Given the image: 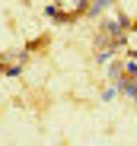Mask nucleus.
Returning a JSON list of instances; mask_svg holds the SVG:
<instances>
[{
    "label": "nucleus",
    "instance_id": "obj_1",
    "mask_svg": "<svg viewBox=\"0 0 137 146\" xmlns=\"http://www.w3.org/2000/svg\"><path fill=\"white\" fill-rule=\"evenodd\" d=\"M115 3V0H89V10H86V16H93V19H102V13Z\"/></svg>",
    "mask_w": 137,
    "mask_h": 146
},
{
    "label": "nucleus",
    "instance_id": "obj_2",
    "mask_svg": "<svg viewBox=\"0 0 137 146\" xmlns=\"http://www.w3.org/2000/svg\"><path fill=\"white\" fill-rule=\"evenodd\" d=\"M124 76V60H108V83H118Z\"/></svg>",
    "mask_w": 137,
    "mask_h": 146
},
{
    "label": "nucleus",
    "instance_id": "obj_3",
    "mask_svg": "<svg viewBox=\"0 0 137 146\" xmlns=\"http://www.w3.org/2000/svg\"><path fill=\"white\" fill-rule=\"evenodd\" d=\"M108 44H112V35H108V29H102V26H99V32L93 35V48L99 51V48H108Z\"/></svg>",
    "mask_w": 137,
    "mask_h": 146
},
{
    "label": "nucleus",
    "instance_id": "obj_4",
    "mask_svg": "<svg viewBox=\"0 0 137 146\" xmlns=\"http://www.w3.org/2000/svg\"><path fill=\"white\" fill-rule=\"evenodd\" d=\"M115 54H118V51H115L112 44H108V48H99V51H96V64H108Z\"/></svg>",
    "mask_w": 137,
    "mask_h": 146
},
{
    "label": "nucleus",
    "instance_id": "obj_5",
    "mask_svg": "<svg viewBox=\"0 0 137 146\" xmlns=\"http://www.w3.org/2000/svg\"><path fill=\"white\" fill-rule=\"evenodd\" d=\"M115 95H118V86L112 83L108 89H102V92H99V99H102V102H112V99H115Z\"/></svg>",
    "mask_w": 137,
    "mask_h": 146
},
{
    "label": "nucleus",
    "instance_id": "obj_6",
    "mask_svg": "<svg viewBox=\"0 0 137 146\" xmlns=\"http://www.w3.org/2000/svg\"><path fill=\"white\" fill-rule=\"evenodd\" d=\"M22 67H26V64H7V70H3V76H19V73H22Z\"/></svg>",
    "mask_w": 137,
    "mask_h": 146
},
{
    "label": "nucleus",
    "instance_id": "obj_7",
    "mask_svg": "<svg viewBox=\"0 0 137 146\" xmlns=\"http://www.w3.org/2000/svg\"><path fill=\"white\" fill-rule=\"evenodd\" d=\"M115 19H118V22H121V26H124V29H128V32H131V29H134V22H131V16H128V13H124V10H118V16H115Z\"/></svg>",
    "mask_w": 137,
    "mask_h": 146
},
{
    "label": "nucleus",
    "instance_id": "obj_8",
    "mask_svg": "<svg viewBox=\"0 0 137 146\" xmlns=\"http://www.w3.org/2000/svg\"><path fill=\"white\" fill-rule=\"evenodd\" d=\"M45 16H48V19H57V16H61V7H57V3H48V7H45Z\"/></svg>",
    "mask_w": 137,
    "mask_h": 146
}]
</instances>
